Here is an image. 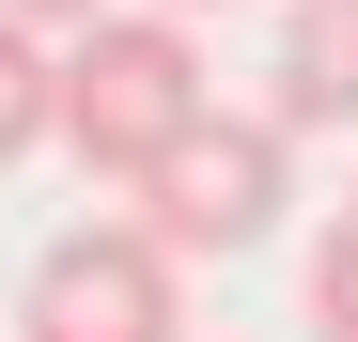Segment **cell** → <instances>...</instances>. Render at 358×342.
Returning a JSON list of instances; mask_svg holds the SVG:
<instances>
[{
	"label": "cell",
	"mask_w": 358,
	"mask_h": 342,
	"mask_svg": "<svg viewBox=\"0 0 358 342\" xmlns=\"http://www.w3.org/2000/svg\"><path fill=\"white\" fill-rule=\"evenodd\" d=\"M203 31L187 16H94V31H63V140H78V171H109V187H141V171L203 125Z\"/></svg>",
	"instance_id": "cell-1"
},
{
	"label": "cell",
	"mask_w": 358,
	"mask_h": 342,
	"mask_svg": "<svg viewBox=\"0 0 358 342\" xmlns=\"http://www.w3.org/2000/svg\"><path fill=\"white\" fill-rule=\"evenodd\" d=\"M280 202H296V125H280V109H203V125L141 171V234H156L171 265L250 249Z\"/></svg>",
	"instance_id": "cell-2"
},
{
	"label": "cell",
	"mask_w": 358,
	"mask_h": 342,
	"mask_svg": "<svg viewBox=\"0 0 358 342\" xmlns=\"http://www.w3.org/2000/svg\"><path fill=\"white\" fill-rule=\"evenodd\" d=\"M16 342H187V265H171L141 218H94L31 265Z\"/></svg>",
	"instance_id": "cell-3"
},
{
	"label": "cell",
	"mask_w": 358,
	"mask_h": 342,
	"mask_svg": "<svg viewBox=\"0 0 358 342\" xmlns=\"http://www.w3.org/2000/svg\"><path fill=\"white\" fill-rule=\"evenodd\" d=\"M280 125L312 140V125H358V0H296L280 16Z\"/></svg>",
	"instance_id": "cell-4"
},
{
	"label": "cell",
	"mask_w": 358,
	"mask_h": 342,
	"mask_svg": "<svg viewBox=\"0 0 358 342\" xmlns=\"http://www.w3.org/2000/svg\"><path fill=\"white\" fill-rule=\"evenodd\" d=\"M31 140H63V47H47L31 16H0V171H16Z\"/></svg>",
	"instance_id": "cell-5"
},
{
	"label": "cell",
	"mask_w": 358,
	"mask_h": 342,
	"mask_svg": "<svg viewBox=\"0 0 358 342\" xmlns=\"http://www.w3.org/2000/svg\"><path fill=\"white\" fill-rule=\"evenodd\" d=\"M312 327L358 342V218H327V249H312Z\"/></svg>",
	"instance_id": "cell-6"
},
{
	"label": "cell",
	"mask_w": 358,
	"mask_h": 342,
	"mask_svg": "<svg viewBox=\"0 0 358 342\" xmlns=\"http://www.w3.org/2000/svg\"><path fill=\"white\" fill-rule=\"evenodd\" d=\"M0 16H31L47 47H63V31H94V16H109V0H0Z\"/></svg>",
	"instance_id": "cell-7"
},
{
	"label": "cell",
	"mask_w": 358,
	"mask_h": 342,
	"mask_svg": "<svg viewBox=\"0 0 358 342\" xmlns=\"http://www.w3.org/2000/svg\"><path fill=\"white\" fill-rule=\"evenodd\" d=\"M156 16H218V0H156Z\"/></svg>",
	"instance_id": "cell-8"
}]
</instances>
